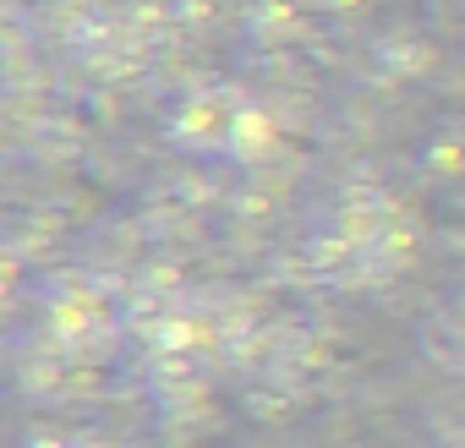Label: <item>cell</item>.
<instances>
[{"instance_id":"1","label":"cell","mask_w":465,"mask_h":448,"mask_svg":"<svg viewBox=\"0 0 465 448\" xmlns=\"http://www.w3.org/2000/svg\"><path fill=\"white\" fill-rule=\"evenodd\" d=\"M181 137H186V148H208V142L230 137L224 110H213V99H192L186 115H181Z\"/></svg>"},{"instance_id":"2","label":"cell","mask_w":465,"mask_h":448,"mask_svg":"<svg viewBox=\"0 0 465 448\" xmlns=\"http://www.w3.org/2000/svg\"><path fill=\"white\" fill-rule=\"evenodd\" d=\"M269 137H274L269 115H258V110H242L224 142H242V159H258V153H269Z\"/></svg>"}]
</instances>
